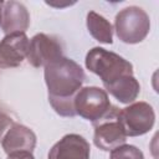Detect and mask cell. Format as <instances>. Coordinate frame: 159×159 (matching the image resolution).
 <instances>
[{
    "label": "cell",
    "mask_w": 159,
    "mask_h": 159,
    "mask_svg": "<svg viewBox=\"0 0 159 159\" xmlns=\"http://www.w3.org/2000/svg\"><path fill=\"white\" fill-rule=\"evenodd\" d=\"M43 75L51 107L62 117H75V96L86 78L82 67L76 61L62 56L45 66Z\"/></svg>",
    "instance_id": "1"
},
{
    "label": "cell",
    "mask_w": 159,
    "mask_h": 159,
    "mask_svg": "<svg viewBox=\"0 0 159 159\" xmlns=\"http://www.w3.org/2000/svg\"><path fill=\"white\" fill-rule=\"evenodd\" d=\"M86 67L97 75L103 86L109 84L123 76L133 75V66L122 56L103 47H93L86 55Z\"/></svg>",
    "instance_id": "2"
},
{
    "label": "cell",
    "mask_w": 159,
    "mask_h": 159,
    "mask_svg": "<svg viewBox=\"0 0 159 159\" xmlns=\"http://www.w3.org/2000/svg\"><path fill=\"white\" fill-rule=\"evenodd\" d=\"M114 30L117 37L124 43H139L149 34V15L139 6H128L116 15Z\"/></svg>",
    "instance_id": "3"
},
{
    "label": "cell",
    "mask_w": 159,
    "mask_h": 159,
    "mask_svg": "<svg viewBox=\"0 0 159 159\" xmlns=\"http://www.w3.org/2000/svg\"><path fill=\"white\" fill-rule=\"evenodd\" d=\"M73 107L76 114L93 124L109 113L112 104L104 89L96 86H88L81 88L76 93Z\"/></svg>",
    "instance_id": "4"
},
{
    "label": "cell",
    "mask_w": 159,
    "mask_h": 159,
    "mask_svg": "<svg viewBox=\"0 0 159 159\" xmlns=\"http://www.w3.org/2000/svg\"><path fill=\"white\" fill-rule=\"evenodd\" d=\"M118 118L127 137L143 135L148 133L155 123L154 109L147 102H134L119 109Z\"/></svg>",
    "instance_id": "5"
},
{
    "label": "cell",
    "mask_w": 159,
    "mask_h": 159,
    "mask_svg": "<svg viewBox=\"0 0 159 159\" xmlns=\"http://www.w3.org/2000/svg\"><path fill=\"white\" fill-rule=\"evenodd\" d=\"M118 112L119 109L112 106L109 113L104 118L93 123V143L97 148L109 152L125 143L127 135L124 133L122 123L119 122Z\"/></svg>",
    "instance_id": "6"
},
{
    "label": "cell",
    "mask_w": 159,
    "mask_h": 159,
    "mask_svg": "<svg viewBox=\"0 0 159 159\" xmlns=\"http://www.w3.org/2000/svg\"><path fill=\"white\" fill-rule=\"evenodd\" d=\"M63 56V47L61 41L51 35L36 34L29 43L27 61L31 66L40 68Z\"/></svg>",
    "instance_id": "7"
},
{
    "label": "cell",
    "mask_w": 159,
    "mask_h": 159,
    "mask_svg": "<svg viewBox=\"0 0 159 159\" xmlns=\"http://www.w3.org/2000/svg\"><path fill=\"white\" fill-rule=\"evenodd\" d=\"M30 40L25 32L5 35L0 41V68H14L27 56Z\"/></svg>",
    "instance_id": "8"
},
{
    "label": "cell",
    "mask_w": 159,
    "mask_h": 159,
    "mask_svg": "<svg viewBox=\"0 0 159 159\" xmlns=\"http://www.w3.org/2000/svg\"><path fill=\"white\" fill-rule=\"evenodd\" d=\"M89 143L80 134H66L48 152V159H89Z\"/></svg>",
    "instance_id": "9"
},
{
    "label": "cell",
    "mask_w": 159,
    "mask_h": 159,
    "mask_svg": "<svg viewBox=\"0 0 159 159\" xmlns=\"http://www.w3.org/2000/svg\"><path fill=\"white\" fill-rule=\"evenodd\" d=\"M30 25V14L26 6L19 1H6L2 4L0 14V27L5 35L25 32Z\"/></svg>",
    "instance_id": "10"
},
{
    "label": "cell",
    "mask_w": 159,
    "mask_h": 159,
    "mask_svg": "<svg viewBox=\"0 0 159 159\" xmlns=\"http://www.w3.org/2000/svg\"><path fill=\"white\" fill-rule=\"evenodd\" d=\"M4 152L9 155L16 152H31L36 147V134L24 124L12 123L1 139Z\"/></svg>",
    "instance_id": "11"
},
{
    "label": "cell",
    "mask_w": 159,
    "mask_h": 159,
    "mask_svg": "<svg viewBox=\"0 0 159 159\" xmlns=\"http://www.w3.org/2000/svg\"><path fill=\"white\" fill-rule=\"evenodd\" d=\"M104 88H106V92H109L116 99H118L120 103H124V104L134 102L140 92L139 82L135 80L133 75L123 76L119 80L109 84H106Z\"/></svg>",
    "instance_id": "12"
},
{
    "label": "cell",
    "mask_w": 159,
    "mask_h": 159,
    "mask_svg": "<svg viewBox=\"0 0 159 159\" xmlns=\"http://www.w3.org/2000/svg\"><path fill=\"white\" fill-rule=\"evenodd\" d=\"M86 24L93 39H96L102 43H108V45L113 42V29L111 22L106 17L97 14L96 11H89L87 14Z\"/></svg>",
    "instance_id": "13"
},
{
    "label": "cell",
    "mask_w": 159,
    "mask_h": 159,
    "mask_svg": "<svg viewBox=\"0 0 159 159\" xmlns=\"http://www.w3.org/2000/svg\"><path fill=\"white\" fill-rule=\"evenodd\" d=\"M109 159H144V154L134 145L122 144L111 150Z\"/></svg>",
    "instance_id": "14"
},
{
    "label": "cell",
    "mask_w": 159,
    "mask_h": 159,
    "mask_svg": "<svg viewBox=\"0 0 159 159\" xmlns=\"http://www.w3.org/2000/svg\"><path fill=\"white\" fill-rule=\"evenodd\" d=\"M12 118L5 112V111H2L1 108H0V139H2V135H4V133H5V130L10 127V125H12Z\"/></svg>",
    "instance_id": "15"
},
{
    "label": "cell",
    "mask_w": 159,
    "mask_h": 159,
    "mask_svg": "<svg viewBox=\"0 0 159 159\" xmlns=\"http://www.w3.org/2000/svg\"><path fill=\"white\" fill-rule=\"evenodd\" d=\"M6 159H35L31 152H16L7 155Z\"/></svg>",
    "instance_id": "16"
},
{
    "label": "cell",
    "mask_w": 159,
    "mask_h": 159,
    "mask_svg": "<svg viewBox=\"0 0 159 159\" xmlns=\"http://www.w3.org/2000/svg\"><path fill=\"white\" fill-rule=\"evenodd\" d=\"M2 4H4V2L0 1V14H1V9H2Z\"/></svg>",
    "instance_id": "17"
}]
</instances>
